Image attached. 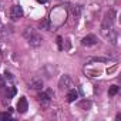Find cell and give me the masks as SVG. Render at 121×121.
Wrapping results in <instances>:
<instances>
[{"label": "cell", "mask_w": 121, "mask_h": 121, "mask_svg": "<svg viewBox=\"0 0 121 121\" xmlns=\"http://www.w3.org/2000/svg\"><path fill=\"white\" fill-rule=\"evenodd\" d=\"M23 37L27 40V43H29L31 47H39V46H41V43H43V37H41L36 30H33V29H24Z\"/></svg>", "instance_id": "6da1fadb"}, {"label": "cell", "mask_w": 121, "mask_h": 121, "mask_svg": "<svg viewBox=\"0 0 121 121\" xmlns=\"http://www.w3.org/2000/svg\"><path fill=\"white\" fill-rule=\"evenodd\" d=\"M114 22H115V13H114V10H108L104 14L103 23H101V33L104 36H107V33L111 29H114Z\"/></svg>", "instance_id": "7a4b0ae2"}, {"label": "cell", "mask_w": 121, "mask_h": 121, "mask_svg": "<svg viewBox=\"0 0 121 121\" xmlns=\"http://www.w3.org/2000/svg\"><path fill=\"white\" fill-rule=\"evenodd\" d=\"M58 88L61 90V91H67V90L73 88V80H71V77L67 76V74L61 76V78L58 80Z\"/></svg>", "instance_id": "3957f363"}, {"label": "cell", "mask_w": 121, "mask_h": 121, "mask_svg": "<svg viewBox=\"0 0 121 121\" xmlns=\"http://www.w3.org/2000/svg\"><path fill=\"white\" fill-rule=\"evenodd\" d=\"M23 17V9L20 7V6H13L12 9H10V19L13 20V22H17L19 19H22Z\"/></svg>", "instance_id": "277c9868"}, {"label": "cell", "mask_w": 121, "mask_h": 121, "mask_svg": "<svg viewBox=\"0 0 121 121\" xmlns=\"http://www.w3.org/2000/svg\"><path fill=\"white\" fill-rule=\"evenodd\" d=\"M51 95L48 94V93H40L39 95H37V101L41 104V107H48L50 105V103H51Z\"/></svg>", "instance_id": "5b68a950"}, {"label": "cell", "mask_w": 121, "mask_h": 121, "mask_svg": "<svg viewBox=\"0 0 121 121\" xmlns=\"http://www.w3.org/2000/svg\"><path fill=\"white\" fill-rule=\"evenodd\" d=\"M43 86H44V83H43V80L39 78V77H34V78H31V80L29 81V88H31V90H41Z\"/></svg>", "instance_id": "8992f818"}, {"label": "cell", "mask_w": 121, "mask_h": 121, "mask_svg": "<svg viewBox=\"0 0 121 121\" xmlns=\"http://www.w3.org/2000/svg\"><path fill=\"white\" fill-rule=\"evenodd\" d=\"M97 37L94 36V34H87L83 40H81V44L83 46H86V47H90V46H94V44H97Z\"/></svg>", "instance_id": "52a82bcc"}, {"label": "cell", "mask_w": 121, "mask_h": 121, "mask_svg": "<svg viewBox=\"0 0 121 121\" xmlns=\"http://www.w3.org/2000/svg\"><path fill=\"white\" fill-rule=\"evenodd\" d=\"M29 108V103H27V98L26 97H20L19 98V103H17V111L20 114H24Z\"/></svg>", "instance_id": "ba28073f"}, {"label": "cell", "mask_w": 121, "mask_h": 121, "mask_svg": "<svg viewBox=\"0 0 121 121\" xmlns=\"http://www.w3.org/2000/svg\"><path fill=\"white\" fill-rule=\"evenodd\" d=\"M76 98H78V93H77V90H76V88H70V90H67V95H66L67 103H73V101H76Z\"/></svg>", "instance_id": "9c48e42d"}, {"label": "cell", "mask_w": 121, "mask_h": 121, "mask_svg": "<svg viewBox=\"0 0 121 121\" xmlns=\"http://www.w3.org/2000/svg\"><path fill=\"white\" fill-rule=\"evenodd\" d=\"M105 37L111 41V44H117V40H118V31H117L115 29H111V30L107 33Z\"/></svg>", "instance_id": "30bf717a"}, {"label": "cell", "mask_w": 121, "mask_h": 121, "mask_svg": "<svg viewBox=\"0 0 121 121\" xmlns=\"http://www.w3.org/2000/svg\"><path fill=\"white\" fill-rule=\"evenodd\" d=\"M78 107L83 108V110H88L91 107V101H87V100H83L81 103H78Z\"/></svg>", "instance_id": "8fae6325"}, {"label": "cell", "mask_w": 121, "mask_h": 121, "mask_svg": "<svg viewBox=\"0 0 121 121\" xmlns=\"http://www.w3.org/2000/svg\"><path fill=\"white\" fill-rule=\"evenodd\" d=\"M118 90H120V87H118V86H115V84H114V86H111V87H110V90H108V95H111V97H112V95H115V94L118 93Z\"/></svg>", "instance_id": "7c38bea8"}, {"label": "cell", "mask_w": 121, "mask_h": 121, "mask_svg": "<svg viewBox=\"0 0 121 121\" xmlns=\"http://www.w3.org/2000/svg\"><path fill=\"white\" fill-rule=\"evenodd\" d=\"M0 120H2V121L12 120V114H10V111H9V112H0Z\"/></svg>", "instance_id": "4fadbf2b"}, {"label": "cell", "mask_w": 121, "mask_h": 121, "mask_svg": "<svg viewBox=\"0 0 121 121\" xmlns=\"http://www.w3.org/2000/svg\"><path fill=\"white\" fill-rule=\"evenodd\" d=\"M40 29L41 30H50V22L48 20H43L40 23Z\"/></svg>", "instance_id": "5bb4252c"}, {"label": "cell", "mask_w": 121, "mask_h": 121, "mask_svg": "<svg viewBox=\"0 0 121 121\" xmlns=\"http://www.w3.org/2000/svg\"><path fill=\"white\" fill-rule=\"evenodd\" d=\"M80 12H81V6H74V7H73V14H74V16H78Z\"/></svg>", "instance_id": "9a60e30c"}, {"label": "cell", "mask_w": 121, "mask_h": 121, "mask_svg": "<svg viewBox=\"0 0 121 121\" xmlns=\"http://www.w3.org/2000/svg\"><path fill=\"white\" fill-rule=\"evenodd\" d=\"M91 61H101V63H105V61H108V60L104 58V57H95V58H91Z\"/></svg>", "instance_id": "2e32d148"}, {"label": "cell", "mask_w": 121, "mask_h": 121, "mask_svg": "<svg viewBox=\"0 0 121 121\" xmlns=\"http://www.w3.org/2000/svg\"><path fill=\"white\" fill-rule=\"evenodd\" d=\"M4 78H6V80H9V81H13V80H14V77H13V76H12V73H9V71H6V73H4Z\"/></svg>", "instance_id": "e0dca14e"}, {"label": "cell", "mask_w": 121, "mask_h": 121, "mask_svg": "<svg viewBox=\"0 0 121 121\" xmlns=\"http://www.w3.org/2000/svg\"><path fill=\"white\" fill-rule=\"evenodd\" d=\"M6 84H4V80L2 78V77H0V88H2V87H4Z\"/></svg>", "instance_id": "ac0fdd59"}, {"label": "cell", "mask_w": 121, "mask_h": 121, "mask_svg": "<svg viewBox=\"0 0 121 121\" xmlns=\"http://www.w3.org/2000/svg\"><path fill=\"white\" fill-rule=\"evenodd\" d=\"M37 2H39V3H47L48 0H37Z\"/></svg>", "instance_id": "d6986e66"}]
</instances>
